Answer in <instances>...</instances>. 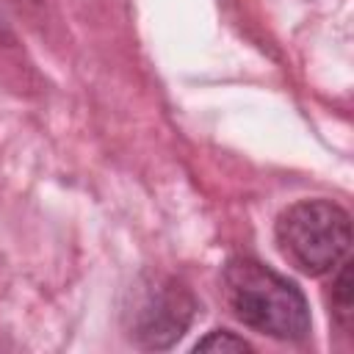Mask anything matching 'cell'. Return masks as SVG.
Listing matches in <instances>:
<instances>
[{
	"label": "cell",
	"mask_w": 354,
	"mask_h": 354,
	"mask_svg": "<svg viewBox=\"0 0 354 354\" xmlns=\"http://www.w3.org/2000/svg\"><path fill=\"white\" fill-rule=\"evenodd\" d=\"M221 293L232 315L260 335L285 343L310 335V307L304 293L260 260L232 257L221 274Z\"/></svg>",
	"instance_id": "6da1fadb"
},
{
	"label": "cell",
	"mask_w": 354,
	"mask_h": 354,
	"mask_svg": "<svg viewBox=\"0 0 354 354\" xmlns=\"http://www.w3.org/2000/svg\"><path fill=\"white\" fill-rule=\"evenodd\" d=\"M274 235L290 266L307 277H321L348 254L351 218L329 199H301L277 216Z\"/></svg>",
	"instance_id": "7a4b0ae2"
},
{
	"label": "cell",
	"mask_w": 354,
	"mask_h": 354,
	"mask_svg": "<svg viewBox=\"0 0 354 354\" xmlns=\"http://www.w3.org/2000/svg\"><path fill=\"white\" fill-rule=\"evenodd\" d=\"M194 296L174 279H160L141 290L138 301L130 310V340L141 348H169L177 343L191 318H194Z\"/></svg>",
	"instance_id": "3957f363"
},
{
	"label": "cell",
	"mask_w": 354,
	"mask_h": 354,
	"mask_svg": "<svg viewBox=\"0 0 354 354\" xmlns=\"http://www.w3.org/2000/svg\"><path fill=\"white\" fill-rule=\"evenodd\" d=\"M332 318L340 329L351 326V263H340V271L332 282Z\"/></svg>",
	"instance_id": "277c9868"
},
{
	"label": "cell",
	"mask_w": 354,
	"mask_h": 354,
	"mask_svg": "<svg viewBox=\"0 0 354 354\" xmlns=\"http://www.w3.org/2000/svg\"><path fill=\"white\" fill-rule=\"evenodd\" d=\"M194 351H216V354L221 351V354H230V351H252V346L243 337H238L235 332H230V329H213L202 340H196Z\"/></svg>",
	"instance_id": "5b68a950"
}]
</instances>
